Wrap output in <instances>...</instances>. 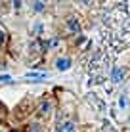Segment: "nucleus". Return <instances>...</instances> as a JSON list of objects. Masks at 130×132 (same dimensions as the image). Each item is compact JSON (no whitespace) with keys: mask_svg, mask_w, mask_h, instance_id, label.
Listing matches in <instances>:
<instances>
[{"mask_svg":"<svg viewBox=\"0 0 130 132\" xmlns=\"http://www.w3.org/2000/svg\"><path fill=\"white\" fill-rule=\"evenodd\" d=\"M90 103H94V105H96L98 109H103V102H100V100H96V96H94V94H90Z\"/></svg>","mask_w":130,"mask_h":132,"instance_id":"nucleus-5","label":"nucleus"},{"mask_svg":"<svg viewBox=\"0 0 130 132\" xmlns=\"http://www.w3.org/2000/svg\"><path fill=\"white\" fill-rule=\"evenodd\" d=\"M73 122H61L59 126H57V132H73Z\"/></svg>","mask_w":130,"mask_h":132,"instance_id":"nucleus-4","label":"nucleus"},{"mask_svg":"<svg viewBox=\"0 0 130 132\" xmlns=\"http://www.w3.org/2000/svg\"><path fill=\"white\" fill-rule=\"evenodd\" d=\"M27 77H29V79L31 77H33V79H44L46 75H44V73H27Z\"/></svg>","mask_w":130,"mask_h":132,"instance_id":"nucleus-7","label":"nucleus"},{"mask_svg":"<svg viewBox=\"0 0 130 132\" xmlns=\"http://www.w3.org/2000/svg\"><path fill=\"white\" fill-rule=\"evenodd\" d=\"M123 75H124V71L120 69V67H115V69H113V73H111V79H113V82H120Z\"/></svg>","mask_w":130,"mask_h":132,"instance_id":"nucleus-2","label":"nucleus"},{"mask_svg":"<svg viewBox=\"0 0 130 132\" xmlns=\"http://www.w3.org/2000/svg\"><path fill=\"white\" fill-rule=\"evenodd\" d=\"M71 67V60L69 57H59V60H57V69L59 71H67Z\"/></svg>","mask_w":130,"mask_h":132,"instance_id":"nucleus-1","label":"nucleus"},{"mask_svg":"<svg viewBox=\"0 0 130 132\" xmlns=\"http://www.w3.org/2000/svg\"><path fill=\"white\" fill-rule=\"evenodd\" d=\"M67 25H69V29L73 31V33H79L80 31V25H79V21L75 19V17H69V19H67Z\"/></svg>","mask_w":130,"mask_h":132,"instance_id":"nucleus-3","label":"nucleus"},{"mask_svg":"<svg viewBox=\"0 0 130 132\" xmlns=\"http://www.w3.org/2000/svg\"><path fill=\"white\" fill-rule=\"evenodd\" d=\"M4 40H6V35H4L2 31H0V42H4Z\"/></svg>","mask_w":130,"mask_h":132,"instance_id":"nucleus-12","label":"nucleus"},{"mask_svg":"<svg viewBox=\"0 0 130 132\" xmlns=\"http://www.w3.org/2000/svg\"><path fill=\"white\" fill-rule=\"evenodd\" d=\"M119 105H120V107H126V98H124V96L119 100Z\"/></svg>","mask_w":130,"mask_h":132,"instance_id":"nucleus-11","label":"nucleus"},{"mask_svg":"<svg viewBox=\"0 0 130 132\" xmlns=\"http://www.w3.org/2000/svg\"><path fill=\"white\" fill-rule=\"evenodd\" d=\"M48 111H50V103H48V102H42V103H40V115H46V113Z\"/></svg>","mask_w":130,"mask_h":132,"instance_id":"nucleus-6","label":"nucleus"},{"mask_svg":"<svg viewBox=\"0 0 130 132\" xmlns=\"http://www.w3.org/2000/svg\"><path fill=\"white\" fill-rule=\"evenodd\" d=\"M4 119H6V109H4V105H0V122Z\"/></svg>","mask_w":130,"mask_h":132,"instance_id":"nucleus-9","label":"nucleus"},{"mask_svg":"<svg viewBox=\"0 0 130 132\" xmlns=\"http://www.w3.org/2000/svg\"><path fill=\"white\" fill-rule=\"evenodd\" d=\"M34 10H37V12H42V10H44V4H42V2H34Z\"/></svg>","mask_w":130,"mask_h":132,"instance_id":"nucleus-10","label":"nucleus"},{"mask_svg":"<svg viewBox=\"0 0 130 132\" xmlns=\"http://www.w3.org/2000/svg\"><path fill=\"white\" fill-rule=\"evenodd\" d=\"M0 82H12V77L10 75H2L0 77Z\"/></svg>","mask_w":130,"mask_h":132,"instance_id":"nucleus-8","label":"nucleus"}]
</instances>
